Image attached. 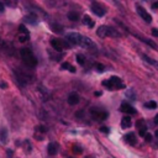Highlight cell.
I'll use <instances>...</instances> for the list:
<instances>
[{"mask_svg": "<svg viewBox=\"0 0 158 158\" xmlns=\"http://www.w3.org/2000/svg\"><path fill=\"white\" fill-rule=\"evenodd\" d=\"M100 131H101V132H105V133H109L110 130H109L107 127H105V126H101V127H100Z\"/></svg>", "mask_w": 158, "mask_h": 158, "instance_id": "cell-26", "label": "cell"}, {"mask_svg": "<svg viewBox=\"0 0 158 158\" xmlns=\"http://www.w3.org/2000/svg\"><path fill=\"white\" fill-rule=\"evenodd\" d=\"M144 106H146L147 109H156V107H157V102H156V101H148V102L144 104Z\"/></svg>", "mask_w": 158, "mask_h": 158, "instance_id": "cell-18", "label": "cell"}, {"mask_svg": "<svg viewBox=\"0 0 158 158\" xmlns=\"http://www.w3.org/2000/svg\"><path fill=\"white\" fill-rule=\"evenodd\" d=\"M96 33L100 36V37H106V36H111V37H118V32L112 28V27H109V26H100L96 31Z\"/></svg>", "mask_w": 158, "mask_h": 158, "instance_id": "cell-3", "label": "cell"}, {"mask_svg": "<svg viewBox=\"0 0 158 158\" xmlns=\"http://www.w3.org/2000/svg\"><path fill=\"white\" fill-rule=\"evenodd\" d=\"M19 31H20V32H22V33H26V35H28V30L26 28V26H25V25H20V27H19Z\"/></svg>", "mask_w": 158, "mask_h": 158, "instance_id": "cell-19", "label": "cell"}, {"mask_svg": "<svg viewBox=\"0 0 158 158\" xmlns=\"http://www.w3.org/2000/svg\"><path fill=\"white\" fill-rule=\"evenodd\" d=\"M28 40V35H25V36H20L19 37V41L20 42H25V41H27Z\"/></svg>", "mask_w": 158, "mask_h": 158, "instance_id": "cell-24", "label": "cell"}, {"mask_svg": "<svg viewBox=\"0 0 158 158\" xmlns=\"http://www.w3.org/2000/svg\"><path fill=\"white\" fill-rule=\"evenodd\" d=\"M137 12H138V15H139V16H141L146 22H148V23H149V22L152 21V16H151V15H149V14H148L143 7H142V6H137Z\"/></svg>", "mask_w": 158, "mask_h": 158, "instance_id": "cell-6", "label": "cell"}, {"mask_svg": "<svg viewBox=\"0 0 158 158\" xmlns=\"http://www.w3.org/2000/svg\"><path fill=\"white\" fill-rule=\"evenodd\" d=\"M81 35L80 33H77V32H74V33H68L67 35V40L72 43V44H80V41H81Z\"/></svg>", "mask_w": 158, "mask_h": 158, "instance_id": "cell-5", "label": "cell"}, {"mask_svg": "<svg viewBox=\"0 0 158 158\" xmlns=\"http://www.w3.org/2000/svg\"><path fill=\"white\" fill-rule=\"evenodd\" d=\"M7 157H9V158L12 157V151H11V149H7Z\"/></svg>", "mask_w": 158, "mask_h": 158, "instance_id": "cell-33", "label": "cell"}, {"mask_svg": "<svg viewBox=\"0 0 158 158\" xmlns=\"http://www.w3.org/2000/svg\"><path fill=\"white\" fill-rule=\"evenodd\" d=\"M0 139H1V142H4V143L7 141V131H6L5 127H1V128H0Z\"/></svg>", "mask_w": 158, "mask_h": 158, "instance_id": "cell-16", "label": "cell"}, {"mask_svg": "<svg viewBox=\"0 0 158 158\" xmlns=\"http://www.w3.org/2000/svg\"><path fill=\"white\" fill-rule=\"evenodd\" d=\"M85 158H90V157H85Z\"/></svg>", "mask_w": 158, "mask_h": 158, "instance_id": "cell-40", "label": "cell"}, {"mask_svg": "<svg viewBox=\"0 0 158 158\" xmlns=\"http://www.w3.org/2000/svg\"><path fill=\"white\" fill-rule=\"evenodd\" d=\"M52 30H53V31H57V32H60V31H62V28H60V27H58V26H56V25H54V26H52Z\"/></svg>", "mask_w": 158, "mask_h": 158, "instance_id": "cell-28", "label": "cell"}, {"mask_svg": "<svg viewBox=\"0 0 158 158\" xmlns=\"http://www.w3.org/2000/svg\"><path fill=\"white\" fill-rule=\"evenodd\" d=\"M58 143H56V142H51L49 144H48V147H47V152H48V154H51V156H54V154H57L58 153Z\"/></svg>", "mask_w": 158, "mask_h": 158, "instance_id": "cell-11", "label": "cell"}, {"mask_svg": "<svg viewBox=\"0 0 158 158\" xmlns=\"http://www.w3.org/2000/svg\"><path fill=\"white\" fill-rule=\"evenodd\" d=\"M70 67H72V65H70L69 63L64 62V63H63V64L60 65V69H68V70H69V69H70Z\"/></svg>", "mask_w": 158, "mask_h": 158, "instance_id": "cell-22", "label": "cell"}, {"mask_svg": "<svg viewBox=\"0 0 158 158\" xmlns=\"http://www.w3.org/2000/svg\"><path fill=\"white\" fill-rule=\"evenodd\" d=\"M96 69H98L99 72H102V70H104V67H102L100 63H98V64H96Z\"/></svg>", "mask_w": 158, "mask_h": 158, "instance_id": "cell-29", "label": "cell"}, {"mask_svg": "<svg viewBox=\"0 0 158 158\" xmlns=\"http://www.w3.org/2000/svg\"><path fill=\"white\" fill-rule=\"evenodd\" d=\"M20 53H21V58H22L23 63H25L27 67H30V68L36 67L37 59H36V57L33 56V53L31 52V49H28V48H22V49L20 51Z\"/></svg>", "mask_w": 158, "mask_h": 158, "instance_id": "cell-1", "label": "cell"}, {"mask_svg": "<svg viewBox=\"0 0 158 158\" xmlns=\"http://www.w3.org/2000/svg\"><path fill=\"white\" fill-rule=\"evenodd\" d=\"M91 11L95 14V15H98V16H104V14H105V10H104V7H101L100 5H98V4H93L91 5Z\"/></svg>", "mask_w": 158, "mask_h": 158, "instance_id": "cell-10", "label": "cell"}, {"mask_svg": "<svg viewBox=\"0 0 158 158\" xmlns=\"http://www.w3.org/2000/svg\"><path fill=\"white\" fill-rule=\"evenodd\" d=\"M137 128H138V135L139 136H146V133H147V126L144 125V122H143V120H138L137 121Z\"/></svg>", "mask_w": 158, "mask_h": 158, "instance_id": "cell-9", "label": "cell"}, {"mask_svg": "<svg viewBox=\"0 0 158 158\" xmlns=\"http://www.w3.org/2000/svg\"><path fill=\"white\" fill-rule=\"evenodd\" d=\"M144 138H146V141H147V142H151V141H152V136H151L149 133H146Z\"/></svg>", "mask_w": 158, "mask_h": 158, "instance_id": "cell-27", "label": "cell"}, {"mask_svg": "<svg viewBox=\"0 0 158 158\" xmlns=\"http://www.w3.org/2000/svg\"><path fill=\"white\" fill-rule=\"evenodd\" d=\"M131 123H132V121H131V118H130L128 116H123V117H122V120H121V127H122V128H128V127H131Z\"/></svg>", "mask_w": 158, "mask_h": 158, "instance_id": "cell-14", "label": "cell"}, {"mask_svg": "<svg viewBox=\"0 0 158 158\" xmlns=\"http://www.w3.org/2000/svg\"><path fill=\"white\" fill-rule=\"evenodd\" d=\"M5 2H6L7 5H10V6H14V5H16L17 0H5Z\"/></svg>", "mask_w": 158, "mask_h": 158, "instance_id": "cell-23", "label": "cell"}, {"mask_svg": "<svg viewBox=\"0 0 158 158\" xmlns=\"http://www.w3.org/2000/svg\"><path fill=\"white\" fill-rule=\"evenodd\" d=\"M79 102V95L77 93H72L68 96V104L69 105H77Z\"/></svg>", "mask_w": 158, "mask_h": 158, "instance_id": "cell-12", "label": "cell"}, {"mask_svg": "<svg viewBox=\"0 0 158 158\" xmlns=\"http://www.w3.org/2000/svg\"><path fill=\"white\" fill-rule=\"evenodd\" d=\"M6 86H7V85H6V83H4V81H1V83H0V88H1V89L6 88Z\"/></svg>", "mask_w": 158, "mask_h": 158, "instance_id": "cell-32", "label": "cell"}, {"mask_svg": "<svg viewBox=\"0 0 158 158\" xmlns=\"http://www.w3.org/2000/svg\"><path fill=\"white\" fill-rule=\"evenodd\" d=\"M68 19L70 21H78L79 20V14L78 12H68Z\"/></svg>", "mask_w": 158, "mask_h": 158, "instance_id": "cell-17", "label": "cell"}, {"mask_svg": "<svg viewBox=\"0 0 158 158\" xmlns=\"http://www.w3.org/2000/svg\"><path fill=\"white\" fill-rule=\"evenodd\" d=\"M4 10V5H2V2H0V11H2Z\"/></svg>", "mask_w": 158, "mask_h": 158, "instance_id": "cell-37", "label": "cell"}, {"mask_svg": "<svg viewBox=\"0 0 158 158\" xmlns=\"http://www.w3.org/2000/svg\"><path fill=\"white\" fill-rule=\"evenodd\" d=\"M37 130H38V131H41V132H43V133L46 132V127H43V126H38V127H37Z\"/></svg>", "mask_w": 158, "mask_h": 158, "instance_id": "cell-31", "label": "cell"}, {"mask_svg": "<svg viewBox=\"0 0 158 158\" xmlns=\"http://www.w3.org/2000/svg\"><path fill=\"white\" fill-rule=\"evenodd\" d=\"M95 95H96V96H100V95H101V93H100V91H96V93H95Z\"/></svg>", "mask_w": 158, "mask_h": 158, "instance_id": "cell-38", "label": "cell"}, {"mask_svg": "<svg viewBox=\"0 0 158 158\" xmlns=\"http://www.w3.org/2000/svg\"><path fill=\"white\" fill-rule=\"evenodd\" d=\"M123 139H125L128 144H136V143H137V139H136V137H135L133 133H127V135H125Z\"/></svg>", "mask_w": 158, "mask_h": 158, "instance_id": "cell-13", "label": "cell"}, {"mask_svg": "<svg viewBox=\"0 0 158 158\" xmlns=\"http://www.w3.org/2000/svg\"><path fill=\"white\" fill-rule=\"evenodd\" d=\"M73 152L79 154V153L83 152V149H81V147H79V146H73Z\"/></svg>", "mask_w": 158, "mask_h": 158, "instance_id": "cell-21", "label": "cell"}, {"mask_svg": "<svg viewBox=\"0 0 158 158\" xmlns=\"http://www.w3.org/2000/svg\"><path fill=\"white\" fill-rule=\"evenodd\" d=\"M156 137H157V138H158V130H157V131H156Z\"/></svg>", "mask_w": 158, "mask_h": 158, "instance_id": "cell-39", "label": "cell"}, {"mask_svg": "<svg viewBox=\"0 0 158 158\" xmlns=\"http://www.w3.org/2000/svg\"><path fill=\"white\" fill-rule=\"evenodd\" d=\"M91 112V116L93 118L98 120V121H104L105 118H107V111L102 110V109H99V107H94L90 110Z\"/></svg>", "mask_w": 158, "mask_h": 158, "instance_id": "cell-4", "label": "cell"}, {"mask_svg": "<svg viewBox=\"0 0 158 158\" xmlns=\"http://www.w3.org/2000/svg\"><path fill=\"white\" fill-rule=\"evenodd\" d=\"M102 85L105 86V88H107V89H122V88H125V84L122 83V80L118 78V77H111L109 80H104L102 81Z\"/></svg>", "mask_w": 158, "mask_h": 158, "instance_id": "cell-2", "label": "cell"}, {"mask_svg": "<svg viewBox=\"0 0 158 158\" xmlns=\"http://www.w3.org/2000/svg\"><path fill=\"white\" fill-rule=\"evenodd\" d=\"M157 65H158V64H157Z\"/></svg>", "mask_w": 158, "mask_h": 158, "instance_id": "cell-41", "label": "cell"}, {"mask_svg": "<svg viewBox=\"0 0 158 158\" xmlns=\"http://www.w3.org/2000/svg\"><path fill=\"white\" fill-rule=\"evenodd\" d=\"M83 23H84V25H86V26H88V27H90V28H91V27H94V21H93L88 15H85V16L83 17Z\"/></svg>", "mask_w": 158, "mask_h": 158, "instance_id": "cell-15", "label": "cell"}, {"mask_svg": "<svg viewBox=\"0 0 158 158\" xmlns=\"http://www.w3.org/2000/svg\"><path fill=\"white\" fill-rule=\"evenodd\" d=\"M152 7H153V9H158V1L153 2V4H152Z\"/></svg>", "mask_w": 158, "mask_h": 158, "instance_id": "cell-34", "label": "cell"}, {"mask_svg": "<svg viewBox=\"0 0 158 158\" xmlns=\"http://www.w3.org/2000/svg\"><path fill=\"white\" fill-rule=\"evenodd\" d=\"M143 59H144V60H147V62H148V63H151V64H154V60H153V59H151V58H149V57H147V56H143Z\"/></svg>", "mask_w": 158, "mask_h": 158, "instance_id": "cell-25", "label": "cell"}, {"mask_svg": "<svg viewBox=\"0 0 158 158\" xmlns=\"http://www.w3.org/2000/svg\"><path fill=\"white\" fill-rule=\"evenodd\" d=\"M51 44H52V47H53L56 51H58V52H62L63 48H64V42H63L62 40H58V38H53V40L51 41Z\"/></svg>", "mask_w": 158, "mask_h": 158, "instance_id": "cell-7", "label": "cell"}, {"mask_svg": "<svg viewBox=\"0 0 158 158\" xmlns=\"http://www.w3.org/2000/svg\"><path fill=\"white\" fill-rule=\"evenodd\" d=\"M152 35L156 36V37H158V30L157 28H152Z\"/></svg>", "mask_w": 158, "mask_h": 158, "instance_id": "cell-30", "label": "cell"}, {"mask_svg": "<svg viewBox=\"0 0 158 158\" xmlns=\"http://www.w3.org/2000/svg\"><path fill=\"white\" fill-rule=\"evenodd\" d=\"M120 110L123 111L125 114H130V115H135V114H136V109H135L133 106H131L130 104H126V102H122V104H121Z\"/></svg>", "mask_w": 158, "mask_h": 158, "instance_id": "cell-8", "label": "cell"}, {"mask_svg": "<svg viewBox=\"0 0 158 158\" xmlns=\"http://www.w3.org/2000/svg\"><path fill=\"white\" fill-rule=\"evenodd\" d=\"M154 123L156 125H158V114L156 115V117H154Z\"/></svg>", "mask_w": 158, "mask_h": 158, "instance_id": "cell-35", "label": "cell"}, {"mask_svg": "<svg viewBox=\"0 0 158 158\" xmlns=\"http://www.w3.org/2000/svg\"><path fill=\"white\" fill-rule=\"evenodd\" d=\"M69 72H72V73H75V68H74V67H70Z\"/></svg>", "mask_w": 158, "mask_h": 158, "instance_id": "cell-36", "label": "cell"}, {"mask_svg": "<svg viewBox=\"0 0 158 158\" xmlns=\"http://www.w3.org/2000/svg\"><path fill=\"white\" fill-rule=\"evenodd\" d=\"M77 60H78V63H79V64L84 65V62H85V59H84V57H83V56L78 54V56H77Z\"/></svg>", "mask_w": 158, "mask_h": 158, "instance_id": "cell-20", "label": "cell"}]
</instances>
